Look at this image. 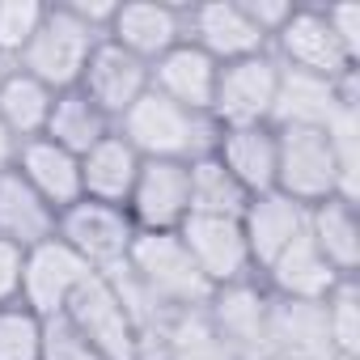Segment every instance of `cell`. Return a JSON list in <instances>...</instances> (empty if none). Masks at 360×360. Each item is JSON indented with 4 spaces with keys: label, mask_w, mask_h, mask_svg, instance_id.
<instances>
[{
    "label": "cell",
    "mask_w": 360,
    "mask_h": 360,
    "mask_svg": "<svg viewBox=\"0 0 360 360\" xmlns=\"http://www.w3.org/2000/svg\"><path fill=\"white\" fill-rule=\"evenodd\" d=\"M115 131L144 161H195L212 153V140H217V123L208 115H195L153 89L115 123Z\"/></svg>",
    "instance_id": "cell-1"
},
{
    "label": "cell",
    "mask_w": 360,
    "mask_h": 360,
    "mask_svg": "<svg viewBox=\"0 0 360 360\" xmlns=\"http://www.w3.org/2000/svg\"><path fill=\"white\" fill-rule=\"evenodd\" d=\"M98 43L102 39L85 22H77L68 13V5H47V18H43L39 34L30 39V47L22 51V60L13 68L39 77L56 94H64V89H77L81 85L85 64H89V56H94Z\"/></svg>",
    "instance_id": "cell-2"
},
{
    "label": "cell",
    "mask_w": 360,
    "mask_h": 360,
    "mask_svg": "<svg viewBox=\"0 0 360 360\" xmlns=\"http://www.w3.org/2000/svg\"><path fill=\"white\" fill-rule=\"evenodd\" d=\"M64 318L94 343L102 360H136L144 352V330L136 326L131 309L123 305L110 276H89L85 288L68 301Z\"/></svg>",
    "instance_id": "cell-3"
},
{
    "label": "cell",
    "mask_w": 360,
    "mask_h": 360,
    "mask_svg": "<svg viewBox=\"0 0 360 360\" xmlns=\"http://www.w3.org/2000/svg\"><path fill=\"white\" fill-rule=\"evenodd\" d=\"M56 238L64 246H72L98 276H106V271L127 263L131 242H136V225H131L127 208L98 204V200H77L72 208H64L56 217Z\"/></svg>",
    "instance_id": "cell-4"
},
{
    "label": "cell",
    "mask_w": 360,
    "mask_h": 360,
    "mask_svg": "<svg viewBox=\"0 0 360 360\" xmlns=\"http://www.w3.org/2000/svg\"><path fill=\"white\" fill-rule=\"evenodd\" d=\"M276 136H280V157H276V191L280 195L297 200L301 208H314V204L339 195V169H335L322 127H276Z\"/></svg>",
    "instance_id": "cell-5"
},
{
    "label": "cell",
    "mask_w": 360,
    "mask_h": 360,
    "mask_svg": "<svg viewBox=\"0 0 360 360\" xmlns=\"http://www.w3.org/2000/svg\"><path fill=\"white\" fill-rule=\"evenodd\" d=\"M204 314L217 326V335L225 339V347L233 352V360H271V352H267L271 292L263 288L259 276L255 280H242V284L212 288Z\"/></svg>",
    "instance_id": "cell-6"
},
{
    "label": "cell",
    "mask_w": 360,
    "mask_h": 360,
    "mask_svg": "<svg viewBox=\"0 0 360 360\" xmlns=\"http://www.w3.org/2000/svg\"><path fill=\"white\" fill-rule=\"evenodd\" d=\"M280 85V60L271 51L221 64L217 98H212V123L217 127H246V123H271V102Z\"/></svg>",
    "instance_id": "cell-7"
},
{
    "label": "cell",
    "mask_w": 360,
    "mask_h": 360,
    "mask_svg": "<svg viewBox=\"0 0 360 360\" xmlns=\"http://www.w3.org/2000/svg\"><path fill=\"white\" fill-rule=\"evenodd\" d=\"M98 276L72 246H64L60 238H47L39 246L26 250L22 263V305L34 309L39 318H56L68 309V301L85 288V280Z\"/></svg>",
    "instance_id": "cell-8"
},
{
    "label": "cell",
    "mask_w": 360,
    "mask_h": 360,
    "mask_svg": "<svg viewBox=\"0 0 360 360\" xmlns=\"http://www.w3.org/2000/svg\"><path fill=\"white\" fill-rule=\"evenodd\" d=\"M136 233H178L191 217V174L187 161H140L136 187L127 195Z\"/></svg>",
    "instance_id": "cell-9"
},
{
    "label": "cell",
    "mask_w": 360,
    "mask_h": 360,
    "mask_svg": "<svg viewBox=\"0 0 360 360\" xmlns=\"http://www.w3.org/2000/svg\"><path fill=\"white\" fill-rule=\"evenodd\" d=\"M178 238H183L191 263L200 267V276L212 288L242 284V280L259 276L238 217H187L183 225H178Z\"/></svg>",
    "instance_id": "cell-10"
},
{
    "label": "cell",
    "mask_w": 360,
    "mask_h": 360,
    "mask_svg": "<svg viewBox=\"0 0 360 360\" xmlns=\"http://www.w3.org/2000/svg\"><path fill=\"white\" fill-rule=\"evenodd\" d=\"M271 56L284 68L297 72H314L326 81H343L347 72H360V64L343 51V43L330 34L322 9H292V18L280 26V34L271 39Z\"/></svg>",
    "instance_id": "cell-11"
},
{
    "label": "cell",
    "mask_w": 360,
    "mask_h": 360,
    "mask_svg": "<svg viewBox=\"0 0 360 360\" xmlns=\"http://www.w3.org/2000/svg\"><path fill=\"white\" fill-rule=\"evenodd\" d=\"M183 22H187V43H195L200 51H208L217 64H233L259 51H271L267 39L255 30V22L246 18L242 0H208V5H183Z\"/></svg>",
    "instance_id": "cell-12"
},
{
    "label": "cell",
    "mask_w": 360,
    "mask_h": 360,
    "mask_svg": "<svg viewBox=\"0 0 360 360\" xmlns=\"http://www.w3.org/2000/svg\"><path fill=\"white\" fill-rule=\"evenodd\" d=\"M110 123H119L144 94H148V64L136 60L131 51H123L119 43L102 39L85 64V77L77 85Z\"/></svg>",
    "instance_id": "cell-13"
},
{
    "label": "cell",
    "mask_w": 360,
    "mask_h": 360,
    "mask_svg": "<svg viewBox=\"0 0 360 360\" xmlns=\"http://www.w3.org/2000/svg\"><path fill=\"white\" fill-rule=\"evenodd\" d=\"M343 102H360L356 98V72H347L343 81H326V77L297 72V68L280 64L271 127H326Z\"/></svg>",
    "instance_id": "cell-14"
},
{
    "label": "cell",
    "mask_w": 360,
    "mask_h": 360,
    "mask_svg": "<svg viewBox=\"0 0 360 360\" xmlns=\"http://www.w3.org/2000/svg\"><path fill=\"white\" fill-rule=\"evenodd\" d=\"M217 77H221V64L200 51L195 43H178L169 47L161 60L148 64V89L178 102V106H187L195 115H208L212 119V98H217Z\"/></svg>",
    "instance_id": "cell-15"
},
{
    "label": "cell",
    "mask_w": 360,
    "mask_h": 360,
    "mask_svg": "<svg viewBox=\"0 0 360 360\" xmlns=\"http://www.w3.org/2000/svg\"><path fill=\"white\" fill-rule=\"evenodd\" d=\"M106 39L119 43L123 51H131L136 60L153 64L169 47H178L187 39L183 5H165V0H131V5H119Z\"/></svg>",
    "instance_id": "cell-16"
},
{
    "label": "cell",
    "mask_w": 360,
    "mask_h": 360,
    "mask_svg": "<svg viewBox=\"0 0 360 360\" xmlns=\"http://www.w3.org/2000/svg\"><path fill=\"white\" fill-rule=\"evenodd\" d=\"M212 157L238 178L246 195L276 191V157H280V136L271 123H246V127H217Z\"/></svg>",
    "instance_id": "cell-17"
},
{
    "label": "cell",
    "mask_w": 360,
    "mask_h": 360,
    "mask_svg": "<svg viewBox=\"0 0 360 360\" xmlns=\"http://www.w3.org/2000/svg\"><path fill=\"white\" fill-rule=\"evenodd\" d=\"M13 169L26 178L30 191H34L47 208H56V217H60L64 208H72L77 200H85V195H81V157L68 153V148H60V144L47 140V136L22 140Z\"/></svg>",
    "instance_id": "cell-18"
},
{
    "label": "cell",
    "mask_w": 360,
    "mask_h": 360,
    "mask_svg": "<svg viewBox=\"0 0 360 360\" xmlns=\"http://www.w3.org/2000/svg\"><path fill=\"white\" fill-rule=\"evenodd\" d=\"M267 352H271V360H330L335 347H330V335H326L322 301L271 297Z\"/></svg>",
    "instance_id": "cell-19"
},
{
    "label": "cell",
    "mask_w": 360,
    "mask_h": 360,
    "mask_svg": "<svg viewBox=\"0 0 360 360\" xmlns=\"http://www.w3.org/2000/svg\"><path fill=\"white\" fill-rule=\"evenodd\" d=\"M305 217H309V208H301L297 200H288L280 191L250 195V204H246V212L238 221H242V238L250 246L255 271H263L284 246H292L305 233Z\"/></svg>",
    "instance_id": "cell-20"
},
{
    "label": "cell",
    "mask_w": 360,
    "mask_h": 360,
    "mask_svg": "<svg viewBox=\"0 0 360 360\" xmlns=\"http://www.w3.org/2000/svg\"><path fill=\"white\" fill-rule=\"evenodd\" d=\"M263 288L271 297H284V301H322L343 276L322 259V250L309 242V233H301L292 246H284L263 271H259Z\"/></svg>",
    "instance_id": "cell-21"
},
{
    "label": "cell",
    "mask_w": 360,
    "mask_h": 360,
    "mask_svg": "<svg viewBox=\"0 0 360 360\" xmlns=\"http://www.w3.org/2000/svg\"><path fill=\"white\" fill-rule=\"evenodd\" d=\"M140 153L119 136H102L89 153H81V195L98 200V204H115L127 208V195L136 187V174H140Z\"/></svg>",
    "instance_id": "cell-22"
},
{
    "label": "cell",
    "mask_w": 360,
    "mask_h": 360,
    "mask_svg": "<svg viewBox=\"0 0 360 360\" xmlns=\"http://www.w3.org/2000/svg\"><path fill=\"white\" fill-rule=\"evenodd\" d=\"M305 233L339 276H356V267H360V221H356L352 200L330 195V200L314 204L305 217Z\"/></svg>",
    "instance_id": "cell-23"
},
{
    "label": "cell",
    "mask_w": 360,
    "mask_h": 360,
    "mask_svg": "<svg viewBox=\"0 0 360 360\" xmlns=\"http://www.w3.org/2000/svg\"><path fill=\"white\" fill-rule=\"evenodd\" d=\"M0 238L30 250L56 238V208H47L18 169L0 174Z\"/></svg>",
    "instance_id": "cell-24"
},
{
    "label": "cell",
    "mask_w": 360,
    "mask_h": 360,
    "mask_svg": "<svg viewBox=\"0 0 360 360\" xmlns=\"http://www.w3.org/2000/svg\"><path fill=\"white\" fill-rule=\"evenodd\" d=\"M144 347L161 352L165 360H233V352L225 347V339L217 335V326L208 322L204 309L165 314Z\"/></svg>",
    "instance_id": "cell-25"
},
{
    "label": "cell",
    "mask_w": 360,
    "mask_h": 360,
    "mask_svg": "<svg viewBox=\"0 0 360 360\" xmlns=\"http://www.w3.org/2000/svg\"><path fill=\"white\" fill-rule=\"evenodd\" d=\"M51 106H56V89H47L39 77H30L22 68H9L0 77V123L18 140L43 136L47 119H51Z\"/></svg>",
    "instance_id": "cell-26"
},
{
    "label": "cell",
    "mask_w": 360,
    "mask_h": 360,
    "mask_svg": "<svg viewBox=\"0 0 360 360\" xmlns=\"http://www.w3.org/2000/svg\"><path fill=\"white\" fill-rule=\"evenodd\" d=\"M110 131H115V123L81 89H64V94H56V106H51V119H47V131L43 136L81 157V153H89Z\"/></svg>",
    "instance_id": "cell-27"
},
{
    "label": "cell",
    "mask_w": 360,
    "mask_h": 360,
    "mask_svg": "<svg viewBox=\"0 0 360 360\" xmlns=\"http://www.w3.org/2000/svg\"><path fill=\"white\" fill-rule=\"evenodd\" d=\"M187 174H191V217H242L250 195L238 187V178L212 157H195L187 161Z\"/></svg>",
    "instance_id": "cell-28"
},
{
    "label": "cell",
    "mask_w": 360,
    "mask_h": 360,
    "mask_svg": "<svg viewBox=\"0 0 360 360\" xmlns=\"http://www.w3.org/2000/svg\"><path fill=\"white\" fill-rule=\"evenodd\" d=\"M322 131H326V144H330V157L339 169V195L356 204V195H360V178H356V169H360V102H343Z\"/></svg>",
    "instance_id": "cell-29"
},
{
    "label": "cell",
    "mask_w": 360,
    "mask_h": 360,
    "mask_svg": "<svg viewBox=\"0 0 360 360\" xmlns=\"http://www.w3.org/2000/svg\"><path fill=\"white\" fill-rule=\"evenodd\" d=\"M322 314H326V335H330L335 356L360 360V288H356V276H343L322 297Z\"/></svg>",
    "instance_id": "cell-30"
},
{
    "label": "cell",
    "mask_w": 360,
    "mask_h": 360,
    "mask_svg": "<svg viewBox=\"0 0 360 360\" xmlns=\"http://www.w3.org/2000/svg\"><path fill=\"white\" fill-rule=\"evenodd\" d=\"M43 18H47V5H39V0H0V60L9 68L22 60V51L39 34Z\"/></svg>",
    "instance_id": "cell-31"
},
{
    "label": "cell",
    "mask_w": 360,
    "mask_h": 360,
    "mask_svg": "<svg viewBox=\"0 0 360 360\" xmlns=\"http://www.w3.org/2000/svg\"><path fill=\"white\" fill-rule=\"evenodd\" d=\"M43 352V318L22 301L0 305V360H39Z\"/></svg>",
    "instance_id": "cell-32"
},
{
    "label": "cell",
    "mask_w": 360,
    "mask_h": 360,
    "mask_svg": "<svg viewBox=\"0 0 360 360\" xmlns=\"http://www.w3.org/2000/svg\"><path fill=\"white\" fill-rule=\"evenodd\" d=\"M39 360H102V356L94 352V343L64 314H56V318H43V352H39Z\"/></svg>",
    "instance_id": "cell-33"
},
{
    "label": "cell",
    "mask_w": 360,
    "mask_h": 360,
    "mask_svg": "<svg viewBox=\"0 0 360 360\" xmlns=\"http://www.w3.org/2000/svg\"><path fill=\"white\" fill-rule=\"evenodd\" d=\"M322 18H326L330 34L343 43V51L360 64V5H330V9H322Z\"/></svg>",
    "instance_id": "cell-34"
},
{
    "label": "cell",
    "mask_w": 360,
    "mask_h": 360,
    "mask_svg": "<svg viewBox=\"0 0 360 360\" xmlns=\"http://www.w3.org/2000/svg\"><path fill=\"white\" fill-rule=\"evenodd\" d=\"M242 9H246V18L255 22V30L267 39V47H271V39L280 34V26L292 18V5H288V0H242Z\"/></svg>",
    "instance_id": "cell-35"
},
{
    "label": "cell",
    "mask_w": 360,
    "mask_h": 360,
    "mask_svg": "<svg viewBox=\"0 0 360 360\" xmlns=\"http://www.w3.org/2000/svg\"><path fill=\"white\" fill-rule=\"evenodd\" d=\"M22 263H26V250L0 238V305L22 301Z\"/></svg>",
    "instance_id": "cell-36"
},
{
    "label": "cell",
    "mask_w": 360,
    "mask_h": 360,
    "mask_svg": "<svg viewBox=\"0 0 360 360\" xmlns=\"http://www.w3.org/2000/svg\"><path fill=\"white\" fill-rule=\"evenodd\" d=\"M115 9H119V0H68V13L77 22H85L98 39H106V30L115 22Z\"/></svg>",
    "instance_id": "cell-37"
},
{
    "label": "cell",
    "mask_w": 360,
    "mask_h": 360,
    "mask_svg": "<svg viewBox=\"0 0 360 360\" xmlns=\"http://www.w3.org/2000/svg\"><path fill=\"white\" fill-rule=\"evenodd\" d=\"M18 148H22V140L5 127V123H0V174H5V169H13V161H18Z\"/></svg>",
    "instance_id": "cell-38"
},
{
    "label": "cell",
    "mask_w": 360,
    "mask_h": 360,
    "mask_svg": "<svg viewBox=\"0 0 360 360\" xmlns=\"http://www.w3.org/2000/svg\"><path fill=\"white\" fill-rule=\"evenodd\" d=\"M136 360H165V356H161V352H153V347H144V352H140Z\"/></svg>",
    "instance_id": "cell-39"
},
{
    "label": "cell",
    "mask_w": 360,
    "mask_h": 360,
    "mask_svg": "<svg viewBox=\"0 0 360 360\" xmlns=\"http://www.w3.org/2000/svg\"><path fill=\"white\" fill-rule=\"evenodd\" d=\"M5 72H9V64H5V60H0V77H5Z\"/></svg>",
    "instance_id": "cell-40"
},
{
    "label": "cell",
    "mask_w": 360,
    "mask_h": 360,
    "mask_svg": "<svg viewBox=\"0 0 360 360\" xmlns=\"http://www.w3.org/2000/svg\"><path fill=\"white\" fill-rule=\"evenodd\" d=\"M330 360H347V356H330Z\"/></svg>",
    "instance_id": "cell-41"
}]
</instances>
